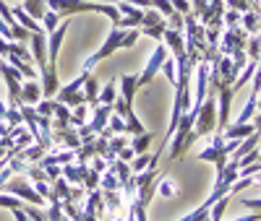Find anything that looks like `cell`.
I'll use <instances>...</instances> for the list:
<instances>
[{
    "label": "cell",
    "instance_id": "36",
    "mask_svg": "<svg viewBox=\"0 0 261 221\" xmlns=\"http://www.w3.org/2000/svg\"><path fill=\"white\" fill-rule=\"evenodd\" d=\"M172 3V8H175L178 13H191V3L188 0H170Z\"/></svg>",
    "mask_w": 261,
    "mask_h": 221
},
{
    "label": "cell",
    "instance_id": "23",
    "mask_svg": "<svg viewBox=\"0 0 261 221\" xmlns=\"http://www.w3.org/2000/svg\"><path fill=\"white\" fill-rule=\"evenodd\" d=\"M123 120H125V128H128V136H139V133H144V125H141V120L136 117L134 109H130Z\"/></svg>",
    "mask_w": 261,
    "mask_h": 221
},
{
    "label": "cell",
    "instance_id": "25",
    "mask_svg": "<svg viewBox=\"0 0 261 221\" xmlns=\"http://www.w3.org/2000/svg\"><path fill=\"white\" fill-rule=\"evenodd\" d=\"M107 128H110L115 136H128V128H125V120L120 117V115H110V120H107Z\"/></svg>",
    "mask_w": 261,
    "mask_h": 221
},
{
    "label": "cell",
    "instance_id": "1",
    "mask_svg": "<svg viewBox=\"0 0 261 221\" xmlns=\"http://www.w3.org/2000/svg\"><path fill=\"white\" fill-rule=\"evenodd\" d=\"M214 128H217V97L206 94V99L199 107V115L193 120V133L199 138H204L209 133H214Z\"/></svg>",
    "mask_w": 261,
    "mask_h": 221
},
{
    "label": "cell",
    "instance_id": "11",
    "mask_svg": "<svg viewBox=\"0 0 261 221\" xmlns=\"http://www.w3.org/2000/svg\"><path fill=\"white\" fill-rule=\"evenodd\" d=\"M120 88H123V94H120V99L134 109V97H136V91H139V78L136 76H123L120 78Z\"/></svg>",
    "mask_w": 261,
    "mask_h": 221
},
{
    "label": "cell",
    "instance_id": "5",
    "mask_svg": "<svg viewBox=\"0 0 261 221\" xmlns=\"http://www.w3.org/2000/svg\"><path fill=\"white\" fill-rule=\"evenodd\" d=\"M32 55H34V62L39 65V73L47 71V34L45 31L32 34Z\"/></svg>",
    "mask_w": 261,
    "mask_h": 221
},
{
    "label": "cell",
    "instance_id": "43",
    "mask_svg": "<svg viewBox=\"0 0 261 221\" xmlns=\"http://www.w3.org/2000/svg\"><path fill=\"white\" fill-rule=\"evenodd\" d=\"M256 34H258V39H261V29H258V31H256Z\"/></svg>",
    "mask_w": 261,
    "mask_h": 221
},
{
    "label": "cell",
    "instance_id": "4",
    "mask_svg": "<svg viewBox=\"0 0 261 221\" xmlns=\"http://www.w3.org/2000/svg\"><path fill=\"white\" fill-rule=\"evenodd\" d=\"M167 47H165V42H160L157 44V50L151 52V57H149V62L144 65V71H141V76H139V88L141 86H146V83H151L154 81V76H157V71L162 68V62L167 60Z\"/></svg>",
    "mask_w": 261,
    "mask_h": 221
},
{
    "label": "cell",
    "instance_id": "41",
    "mask_svg": "<svg viewBox=\"0 0 261 221\" xmlns=\"http://www.w3.org/2000/svg\"><path fill=\"white\" fill-rule=\"evenodd\" d=\"M89 3H118V0H89Z\"/></svg>",
    "mask_w": 261,
    "mask_h": 221
},
{
    "label": "cell",
    "instance_id": "42",
    "mask_svg": "<svg viewBox=\"0 0 261 221\" xmlns=\"http://www.w3.org/2000/svg\"><path fill=\"white\" fill-rule=\"evenodd\" d=\"M256 112H261V102H256Z\"/></svg>",
    "mask_w": 261,
    "mask_h": 221
},
{
    "label": "cell",
    "instance_id": "7",
    "mask_svg": "<svg viewBox=\"0 0 261 221\" xmlns=\"http://www.w3.org/2000/svg\"><path fill=\"white\" fill-rule=\"evenodd\" d=\"M21 104H37L39 99H42V83L37 81V78H32V81H27V83H21Z\"/></svg>",
    "mask_w": 261,
    "mask_h": 221
},
{
    "label": "cell",
    "instance_id": "21",
    "mask_svg": "<svg viewBox=\"0 0 261 221\" xmlns=\"http://www.w3.org/2000/svg\"><path fill=\"white\" fill-rule=\"evenodd\" d=\"M246 55H248V60H258L261 57V39H258V34H248Z\"/></svg>",
    "mask_w": 261,
    "mask_h": 221
},
{
    "label": "cell",
    "instance_id": "14",
    "mask_svg": "<svg viewBox=\"0 0 261 221\" xmlns=\"http://www.w3.org/2000/svg\"><path fill=\"white\" fill-rule=\"evenodd\" d=\"M21 8H24L34 21H39L42 16L50 11V8H47V0H24V6H21Z\"/></svg>",
    "mask_w": 261,
    "mask_h": 221
},
{
    "label": "cell",
    "instance_id": "8",
    "mask_svg": "<svg viewBox=\"0 0 261 221\" xmlns=\"http://www.w3.org/2000/svg\"><path fill=\"white\" fill-rule=\"evenodd\" d=\"M86 172H89V164H81V162H76V164H63V177L68 180L71 185H81L84 182V177H86Z\"/></svg>",
    "mask_w": 261,
    "mask_h": 221
},
{
    "label": "cell",
    "instance_id": "40",
    "mask_svg": "<svg viewBox=\"0 0 261 221\" xmlns=\"http://www.w3.org/2000/svg\"><path fill=\"white\" fill-rule=\"evenodd\" d=\"M251 122H253V128H256V133H261V112H256Z\"/></svg>",
    "mask_w": 261,
    "mask_h": 221
},
{
    "label": "cell",
    "instance_id": "38",
    "mask_svg": "<svg viewBox=\"0 0 261 221\" xmlns=\"http://www.w3.org/2000/svg\"><path fill=\"white\" fill-rule=\"evenodd\" d=\"M89 167H92V169H94V172H99V174H102V172H105V169H107V167H110V164H107V162H105V159H102V156H94V162H92V164H89Z\"/></svg>",
    "mask_w": 261,
    "mask_h": 221
},
{
    "label": "cell",
    "instance_id": "33",
    "mask_svg": "<svg viewBox=\"0 0 261 221\" xmlns=\"http://www.w3.org/2000/svg\"><path fill=\"white\" fill-rule=\"evenodd\" d=\"M0 208H21V201L16 195H11V193H0Z\"/></svg>",
    "mask_w": 261,
    "mask_h": 221
},
{
    "label": "cell",
    "instance_id": "34",
    "mask_svg": "<svg viewBox=\"0 0 261 221\" xmlns=\"http://www.w3.org/2000/svg\"><path fill=\"white\" fill-rule=\"evenodd\" d=\"M86 190H94V187H99V172H94L92 167H89V172H86V177H84V182H81Z\"/></svg>",
    "mask_w": 261,
    "mask_h": 221
},
{
    "label": "cell",
    "instance_id": "18",
    "mask_svg": "<svg viewBox=\"0 0 261 221\" xmlns=\"http://www.w3.org/2000/svg\"><path fill=\"white\" fill-rule=\"evenodd\" d=\"M151 141H154V133H146V130H144V133H139V136L130 138V141H128V146L134 148L136 153H144V151L151 146Z\"/></svg>",
    "mask_w": 261,
    "mask_h": 221
},
{
    "label": "cell",
    "instance_id": "28",
    "mask_svg": "<svg viewBox=\"0 0 261 221\" xmlns=\"http://www.w3.org/2000/svg\"><path fill=\"white\" fill-rule=\"evenodd\" d=\"M165 29H167V21L162 18L160 24H154V26H146V29H141V34L151 37V39H154V42H162V34H165Z\"/></svg>",
    "mask_w": 261,
    "mask_h": 221
},
{
    "label": "cell",
    "instance_id": "12",
    "mask_svg": "<svg viewBox=\"0 0 261 221\" xmlns=\"http://www.w3.org/2000/svg\"><path fill=\"white\" fill-rule=\"evenodd\" d=\"M84 99H86V104L89 107H94V104H99V83H97V76H86V81H84Z\"/></svg>",
    "mask_w": 261,
    "mask_h": 221
},
{
    "label": "cell",
    "instance_id": "16",
    "mask_svg": "<svg viewBox=\"0 0 261 221\" xmlns=\"http://www.w3.org/2000/svg\"><path fill=\"white\" fill-rule=\"evenodd\" d=\"M243 18H241V29H246L248 34H256L258 29H261V13H256V11H248V13H241Z\"/></svg>",
    "mask_w": 261,
    "mask_h": 221
},
{
    "label": "cell",
    "instance_id": "13",
    "mask_svg": "<svg viewBox=\"0 0 261 221\" xmlns=\"http://www.w3.org/2000/svg\"><path fill=\"white\" fill-rule=\"evenodd\" d=\"M128 164H130V172L136 174V172H144V169L151 167V164H157V156H154V153H146V151H144V153H136V156L130 159Z\"/></svg>",
    "mask_w": 261,
    "mask_h": 221
},
{
    "label": "cell",
    "instance_id": "22",
    "mask_svg": "<svg viewBox=\"0 0 261 221\" xmlns=\"http://www.w3.org/2000/svg\"><path fill=\"white\" fill-rule=\"evenodd\" d=\"M58 26H60V13L47 11L45 16H42V29H45V34H53Z\"/></svg>",
    "mask_w": 261,
    "mask_h": 221
},
{
    "label": "cell",
    "instance_id": "27",
    "mask_svg": "<svg viewBox=\"0 0 261 221\" xmlns=\"http://www.w3.org/2000/svg\"><path fill=\"white\" fill-rule=\"evenodd\" d=\"M37 115H42V117H53V109H55V99H50V97H42L39 102H37Z\"/></svg>",
    "mask_w": 261,
    "mask_h": 221
},
{
    "label": "cell",
    "instance_id": "35",
    "mask_svg": "<svg viewBox=\"0 0 261 221\" xmlns=\"http://www.w3.org/2000/svg\"><path fill=\"white\" fill-rule=\"evenodd\" d=\"M151 8H154V11H160V13H162V18H167L172 11H175V8H172V3H170V0H151Z\"/></svg>",
    "mask_w": 261,
    "mask_h": 221
},
{
    "label": "cell",
    "instance_id": "6",
    "mask_svg": "<svg viewBox=\"0 0 261 221\" xmlns=\"http://www.w3.org/2000/svg\"><path fill=\"white\" fill-rule=\"evenodd\" d=\"M162 42H165L167 52H170L172 57H175V60L186 57V39H183V34H180V31L165 29V34H162Z\"/></svg>",
    "mask_w": 261,
    "mask_h": 221
},
{
    "label": "cell",
    "instance_id": "32",
    "mask_svg": "<svg viewBox=\"0 0 261 221\" xmlns=\"http://www.w3.org/2000/svg\"><path fill=\"white\" fill-rule=\"evenodd\" d=\"M110 167H113V169H115V174L120 177V182H123V180H128V177L134 174V172H130V164H128V162H120V159H115Z\"/></svg>",
    "mask_w": 261,
    "mask_h": 221
},
{
    "label": "cell",
    "instance_id": "46",
    "mask_svg": "<svg viewBox=\"0 0 261 221\" xmlns=\"http://www.w3.org/2000/svg\"><path fill=\"white\" fill-rule=\"evenodd\" d=\"M258 65H261V57H258Z\"/></svg>",
    "mask_w": 261,
    "mask_h": 221
},
{
    "label": "cell",
    "instance_id": "45",
    "mask_svg": "<svg viewBox=\"0 0 261 221\" xmlns=\"http://www.w3.org/2000/svg\"><path fill=\"white\" fill-rule=\"evenodd\" d=\"M258 148H261V138H258Z\"/></svg>",
    "mask_w": 261,
    "mask_h": 221
},
{
    "label": "cell",
    "instance_id": "26",
    "mask_svg": "<svg viewBox=\"0 0 261 221\" xmlns=\"http://www.w3.org/2000/svg\"><path fill=\"white\" fill-rule=\"evenodd\" d=\"M157 195H162V198H178L180 190L172 185L170 180H160V182H157Z\"/></svg>",
    "mask_w": 261,
    "mask_h": 221
},
{
    "label": "cell",
    "instance_id": "37",
    "mask_svg": "<svg viewBox=\"0 0 261 221\" xmlns=\"http://www.w3.org/2000/svg\"><path fill=\"white\" fill-rule=\"evenodd\" d=\"M134 156H136V151L130 148V146L120 148V153H118V159H120V162H130V159H134Z\"/></svg>",
    "mask_w": 261,
    "mask_h": 221
},
{
    "label": "cell",
    "instance_id": "39",
    "mask_svg": "<svg viewBox=\"0 0 261 221\" xmlns=\"http://www.w3.org/2000/svg\"><path fill=\"white\" fill-rule=\"evenodd\" d=\"M241 203L251 211H261V198H246V201H241Z\"/></svg>",
    "mask_w": 261,
    "mask_h": 221
},
{
    "label": "cell",
    "instance_id": "30",
    "mask_svg": "<svg viewBox=\"0 0 261 221\" xmlns=\"http://www.w3.org/2000/svg\"><path fill=\"white\" fill-rule=\"evenodd\" d=\"M183 16H186V13L172 11V13L165 18V21H167V29H172V31H180V34H183V26H186V24H183Z\"/></svg>",
    "mask_w": 261,
    "mask_h": 221
},
{
    "label": "cell",
    "instance_id": "2",
    "mask_svg": "<svg viewBox=\"0 0 261 221\" xmlns=\"http://www.w3.org/2000/svg\"><path fill=\"white\" fill-rule=\"evenodd\" d=\"M123 31H125V29H120V26H113V31L107 34V39H105V44H102V47H99V50H97L94 55H89V57L84 60V68H81V71H92L97 62H102L105 57L115 55V52L120 50V42H123Z\"/></svg>",
    "mask_w": 261,
    "mask_h": 221
},
{
    "label": "cell",
    "instance_id": "20",
    "mask_svg": "<svg viewBox=\"0 0 261 221\" xmlns=\"http://www.w3.org/2000/svg\"><path fill=\"white\" fill-rule=\"evenodd\" d=\"M139 37H141V26L125 29V31H123V42H120V50H130V47H136Z\"/></svg>",
    "mask_w": 261,
    "mask_h": 221
},
{
    "label": "cell",
    "instance_id": "9",
    "mask_svg": "<svg viewBox=\"0 0 261 221\" xmlns=\"http://www.w3.org/2000/svg\"><path fill=\"white\" fill-rule=\"evenodd\" d=\"M99 190H102V187H99ZM123 201H125V198H123L120 190H102V206H105V211L110 213V216L123 208Z\"/></svg>",
    "mask_w": 261,
    "mask_h": 221
},
{
    "label": "cell",
    "instance_id": "17",
    "mask_svg": "<svg viewBox=\"0 0 261 221\" xmlns=\"http://www.w3.org/2000/svg\"><path fill=\"white\" fill-rule=\"evenodd\" d=\"M99 187H102V190H120V177L115 174L113 167H107V169L99 174Z\"/></svg>",
    "mask_w": 261,
    "mask_h": 221
},
{
    "label": "cell",
    "instance_id": "3",
    "mask_svg": "<svg viewBox=\"0 0 261 221\" xmlns=\"http://www.w3.org/2000/svg\"><path fill=\"white\" fill-rule=\"evenodd\" d=\"M3 193H11V195L21 198V201H29L32 206H45V203H47L45 198H42V195L29 185L27 177H11V180L3 185Z\"/></svg>",
    "mask_w": 261,
    "mask_h": 221
},
{
    "label": "cell",
    "instance_id": "15",
    "mask_svg": "<svg viewBox=\"0 0 261 221\" xmlns=\"http://www.w3.org/2000/svg\"><path fill=\"white\" fill-rule=\"evenodd\" d=\"M11 13L18 18V24L24 26V29H29L32 34H34V31H45V29H42V24H37V21H34V18H32V16L24 11V8H21V6H18V8H13Z\"/></svg>",
    "mask_w": 261,
    "mask_h": 221
},
{
    "label": "cell",
    "instance_id": "10",
    "mask_svg": "<svg viewBox=\"0 0 261 221\" xmlns=\"http://www.w3.org/2000/svg\"><path fill=\"white\" fill-rule=\"evenodd\" d=\"M251 133H256L253 122H235V125H227L222 130V138H232V141H243L246 136H251Z\"/></svg>",
    "mask_w": 261,
    "mask_h": 221
},
{
    "label": "cell",
    "instance_id": "29",
    "mask_svg": "<svg viewBox=\"0 0 261 221\" xmlns=\"http://www.w3.org/2000/svg\"><path fill=\"white\" fill-rule=\"evenodd\" d=\"M160 21H162V13H160V11H154V8H144L141 29H146V26H154V24H160Z\"/></svg>",
    "mask_w": 261,
    "mask_h": 221
},
{
    "label": "cell",
    "instance_id": "19",
    "mask_svg": "<svg viewBox=\"0 0 261 221\" xmlns=\"http://www.w3.org/2000/svg\"><path fill=\"white\" fill-rule=\"evenodd\" d=\"M86 112H89V104H76V107H71V128H81V125H86Z\"/></svg>",
    "mask_w": 261,
    "mask_h": 221
},
{
    "label": "cell",
    "instance_id": "31",
    "mask_svg": "<svg viewBox=\"0 0 261 221\" xmlns=\"http://www.w3.org/2000/svg\"><path fill=\"white\" fill-rule=\"evenodd\" d=\"M118 97H115V81L110 83H105V88L99 91V104H113Z\"/></svg>",
    "mask_w": 261,
    "mask_h": 221
},
{
    "label": "cell",
    "instance_id": "44",
    "mask_svg": "<svg viewBox=\"0 0 261 221\" xmlns=\"http://www.w3.org/2000/svg\"><path fill=\"white\" fill-rule=\"evenodd\" d=\"M258 162H261V151H258Z\"/></svg>",
    "mask_w": 261,
    "mask_h": 221
},
{
    "label": "cell",
    "instance_id": "24",
    "mask_svg": "<svg viewBox=\"0 0 261 221\" xmlns=\"http://www.w3.org/2000/svg\"><path fill=\"white\" fill-rule=\"evenodd\" d=\"M165 76H167V81L175 86L178 83V65H175V57H167L165 62H162V68H160Z\"/></svg>",
    "mask_w": 261,
    "mask_h": 221
}]
</instances>
